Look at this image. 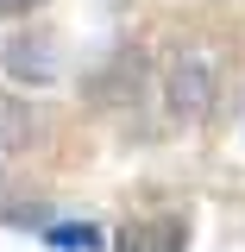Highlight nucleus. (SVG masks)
<instances>
[{
  "mask_svg": "<svg viewBox=\"0 0 245 252\" xmlns=\"http://www.w3.org/2000/svg\"><path fill=\"white\" fill-rule=\"evenodd\" d=\"M163 107H170L183 126H201L208 114H214V69H208L201 57L170 63V76H163Z\"/></svg>",
  "mask_w": 245,
  "mask_h": 252,
  "instance_id": "f257e3e1",
  "label": "nucleus"
},
{
  "mask_svg": "<svg viewBox=\"0 0 245 252\" xmlns=\"http://www.w3.org/2000/svg\"><path fill=\"white\" fill-rule=\"evenodd\" d=\"M120 252H183L189 246V227L176 215H151V220H126L120 240H113Z\"/></svg>",
  "mask_w": 245,
  "mask_h": 252,
  "instance_id": "f03ea898",
  "label": "nucleus"
},
{
  "mask_svg": "<svg viewBox=\"0 0 245 252\" xmlns=\"http://www.w3.org/2000/svg\"><path fill=\"white\" fill-rule=\"evenodd\" d=\"M107 69L120 76V94L132 101V89H138V69H145V57H138V51H126V57H113ZM88 94H94V101H107V94H113V82H88Z\"/></svg>",
  "mask_w": 245,
  "mask_h": 252,
  "instance_id": "7ed1b4c3",
  "label": "nucleus"
},
{
  "mask_svg": "<svg viewBox=\"0 0 245 252\" xmlns=\"http://www.w3.org/2000/svg\"><path fill=\"white\" fill-rule=\"evenodd\" d=\"M44 240H51V246L94 252V246H101V227H88V220H57V227H44Z\"/></svg>",
  "mask_w": 245,
  "mask_h": 252,
  "instance_id": "20e7f679",
  "label": "nucleus"
},
{
  "mask_svg": "<svg viewBox=\"0 0 245 252\" xmlns=\"http://www.w3.org/2000/svg\"><path fill=\"white\" fill-rule=\"evenodd\" d=\"M44 0H0V19H26V13H38Z\"/></svg>",
  "mask_w": 245,
  "mask_h": 252,
  "instance_id": "39448f33",
  "label": "nucleus"
}]
</instances>
